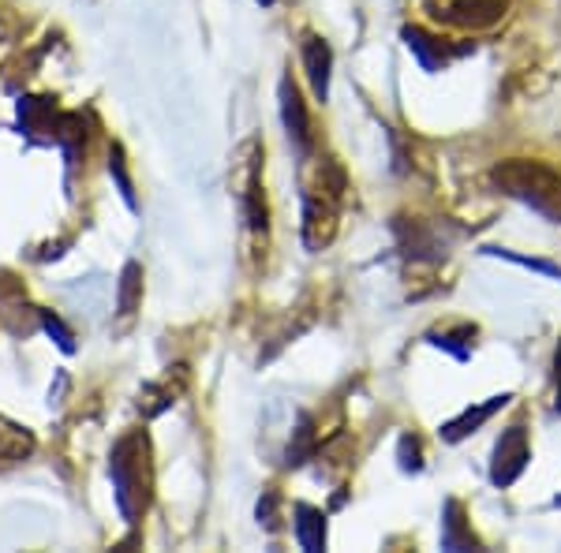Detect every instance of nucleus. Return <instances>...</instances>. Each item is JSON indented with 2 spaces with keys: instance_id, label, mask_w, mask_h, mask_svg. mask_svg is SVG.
<instances>
[{
  "instance_id": "6ab92c4d",
  "label": "nucleus",
  "mask_w": 561,
  "mask_h": 553,
  "mask_svg": "<svg viewBox=\"0 0 561 553\" xmlns=\"http://www.w3.org/2000/svg\"><path fill=\"white\" fill-rule=\"evenodd\" d=\"M554 385H558V401H554V407L561 412V341H558V352H554Z\"/></svg>"
},
{
  "instance_id": "6e6552de",
  "label": "nucleus",
  "mask_w": 561,
  "mask_h": 553,
  "mask_svg": "<svg viewBox=\"0 0 561 553\" xmlns=\"http://www.w3.org/2000/svg\"><path fill=\"white\" fill-rule=\"evenodd\" d=\"M304 68H307V79H311V87H314V97L325 102V97H330L333 49L322 38H307L304 42Z\"/></svg>"
},
{
  "instance_id": "7ed1b4c3",
  "label": "nucleus",
  "mask_w": 561,
  "mask_h": 553,
  "mask_svg": "<svg viewBox=\"0 0 561 553\" xmlns=\"http://www.w3.org/2000/svg\"><path fill=\"white\" fill-rule=\"evenodd\" d=\"M531 460V446H528V430L524 426H510V430H502V438H497L494 446V464H491V483L494 486H513L517 479L524 475V468H528Z\"/></svg>"
},
{
  "instance_id": "4468645a",
  "label": "nucleus",
  "mask_w": 561,
  "mask_h": 553,
  "mask_svg": "<svg viewBox=\"0 0 561 553\" xmlns=\"http://www.w3.org/2000/svg\"><path fill=\"white\" fill-rule=\"evenodd\" d=\"M139 299H142V266L139 262H128L124 266V277H121V314L131 319L139 311Z\"/></svg>"
},
{
  "instance_id": "9b49d317",
  "label": "nucleus",
  "mask_w": 561,
  "mask_h": 553,
  "mask_svg": "<svg viewBox=\"0 0 561 553\" xmlns=\"http://www.w3.org/2000/svg\"><path fill=\"white\" fill-rule=\"evenodd\" d=\"M296 539L311 553L325 550V516L311 505H296Z\"/></svg>"
},
{
  "instance_id": "dca6fc26",
  "label": "nucleus",
  "mask_w": 561,
  "mask_h": 553,
  "mask_svg": "<svg viewBox=\"0 0 561 553\" xmlns=\"http://www.w3.org/2000/svg\"><path fill=\"white\" fill-rule=\"evenodd\" d=\"M311 441H314L311 423L304 419V426H300V430H296V446H288V464H304L307 452H311Z\"/></svg>"
},
{
  "instance_id": "0eeeda50",
  "label": "nucleus",
  "mask_w": 561,
  "mask_h": 553,
  "mask_svg": "<svg viewBox=\"0 0 561 553\" xmlns=\"http://www.w3.org/2000/svg\"><path fill=\"white\" fill-rule=\"evenodd\" d=\"M404 42H409V49L420 57V65L431 68V71H438L446 60H454V57H460V53L472 49V45H446L442 38H434V34L420 31V26H409V31H404Z\"/></svg>"
},
{
  "instance_id": "f257e3e1",
  "label": "nucleus",
  "mask_w": 561,
  "mask_h": 553,
  "mask_svg": "<svg viewBox=\"0 0 561 553\" xmlns=\"http://www.w3.org/2000/svg\"><path fill=\"white\" fill-rule=\"evenodd\" d=\"M108 475H113L116 505H121L124 520L135 523L142 512H147L150 489H153V464H150L147 430H131L116 441L113 457H108Z\"/></svg>"
},
{
  "instance_id": "f3484780",
  "label": "nucleus",
  "mask_w": 561,
  "mask_h": 553,
  "mask_svg": "<svg viewBox=\"0 0 561 553\" xmlns=\"http://www.w3.org/2000/svg\"><path fill=\"white\" fill-rule=\"evenodd\" d=\"M401 468H404V471H420V468H423V460H420V441L409 438V434L401 438Z\"/></svg>"
},
{
  "instance_id": "423d86ee",
  "label": "nucleus",
  "mask_w": 561,
  "mask_h": 553,
  "mask_svg": "<svg viewBox=\"0 0 561 553\" xmlns=\"http://www.w3.org/2000/svg\"><path fill=\"white\" fill-rule=\"evenodd\" d=\"M280 116H285L288 139L296 142V150L307 153L311 150V116H307V105L300 97V87L293 79H280Z\"/></svg>"
},
{
  "instance_id": "f03ea898",
  "label": "nucleus",
  "mask_w": 561,
  "mask_h": 553,
  "mask_svg": "<svg viewBox=\"0 0 561 553\" xmlns=\"http://www.w3.org/2000/svg\"><path fill=\"white\" fill-rule=\"evenodd\" d=\"M491 180L510 198L531 206V210L542 214L547 221L561 224V172L550 169L547 161H531V158L497 161L491 169Z\"/></svg>"
},
{
  "instance_id": "f8f14e48",
  "label": "nucleus",
  "mask_w": 561,
  "mask_h": 553,
  "mask_svg": "<svg viewBox=\"0 0 561 553\" xmlns=\"http://www.w3.org/2000/svg\"><path fill=\"white\" fill-rule=\"evenodd\" d=\"M31 452H34V434L8 423L4 415H0V460L12 464V460H23V457H31Z\"/></svg>"
},
{
  "instance_id": "9d476101",
  "label": "nucleus",
  "mask_w": 561,
  "mask_h": 553,
  "mask_svg": "<svg viewBox=\"0 0 561 553\" xmlns=\"http://www.w3.org/2000/svg\"><path fill=\"white\" fill-rule=\"evenodd\" d=\"M446 531H442V550H479V539L465 523V509L460 502H446Z\"/></svg>"
},
{
  "instance_id": "aec40b11",
  "label": "nucleus",
  "mask_w": 561,
  "mask_h": 553,
  "mask_svg": "<svg viewBox=\"0 0 561 553\" xmlns=\"http://www.w3.org/2000/svg\"><path fill=\"white\" fill-rule=\"evenodd\" d=\"M259 4H274V0H259Z\"/></svg>"
},
{
  "instance_id": "a211bd4d",
  "label": "nucleus",
  "mask_w": 561,
  "mask_h": 553,
  "mask_svg": "<svg viewBox=\"0 0 561 553\" xmlns=\"http://www.w3.org/2000/svg\"><path fill=\"white\" fill-rule=\"evenodd\" d=\"M45 330H49V333H57V337H60V348L71 352V333H68L65 325H60L57 319H49V314H45Z\"/></svg>"
},
{
  "instance_id": "20e7f679",
  "label": "nucleus",
  "mask_w": 561,
  "mask_h": 553,
  "mask_svg": "<svg viewBox=\"0 0 561 553\" xmlns=\"http://www.w3.org/2000/svg\"><path fill=\"white\" fill-rule=\"evenodd\" d=\"M505 8L510 0H449V4L434 8V15L460 31H486V26L502 23Z\"/></svg>"
},
{
  "instance_id": "1a4fd4ad",
  "label": "nucleus",
  "mask_w": 561,
  "mask_h": 553,
  "mask_svg": "<svg viewBox=\"0 0 561 553\" xmlns=\"http://www.w3.org/2000/svg\"><path fill=\"white\" fill-rule=\"evenodd\" d=\"M510 401H513V396H510V393H502V396H491V401L479 404V407H465V412H460L454 423L442 426V438H446V441H460V438H468V434L479 430V426H483L486 419H491V415L497 412V407H505Z\"/></svg>"
},
{
  "instance_id": "ddd939ff",
  "label": "nucleus",
  "mask_w": 561,
  "mask_h": 553,
  "mask_svg": "<svg viewBox=\"0 0 561 553\" xmlns=\"http://www.w3.org/2000/svg\"><path fill=\"white\" fill-rule=\"evenodd\" d=\"M243 210H248V224L255 235H266V195H262V184H259V169H251L248 176V192H243Z\"/></svg>"
},
{
  "instance_id": "39448f33",
  "label": "nucleus",
  "mask_w": 561,
  "mask_h": 553,
  "mask_svg": "<svg viewBox=\"0 0 561 553\" xmlns=\"http://www.w3.org/2000/svg\"><path fill=\"white\" fill-rule=\"evenodd\" d=\"M337 235V206L325 195H307L304 198V243L311 251L330 247V240Z\"/></svg>"
},
{
  "instance_id": "2eb2a0df",
  "label": "nucleus",
  "mask_w": 561,
  "mask_h": 553,
  "mask_svg": "<svg viewBox=\"0 0 561 553\" xmlns=\"http://www.w3.org/2000/svg\"><path fill=\"white\" fill-rule=\"evenodd\" d=\"M108 172L116 176V184H121V195L128 198V206H135V187H131L128 169H124V150H121V147L108 150Z\"/></svg>"
}]
</instances>
